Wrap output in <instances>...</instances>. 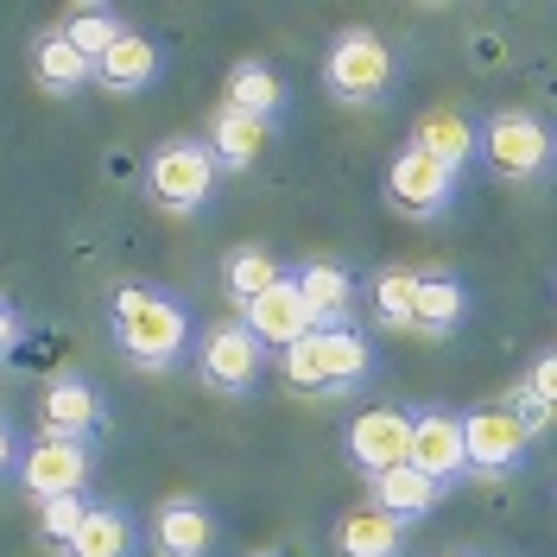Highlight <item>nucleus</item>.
Instances as JSON below:
<instances>
[{"instance_id":"f257e3e1","label":"nucleus","mask_w":557,"mask_h":557,"mask_svg":"<svg viewBox=\"0 0 557 557\" xmlns=\"http://www.w3.org/2000/svg\"><path fill=\"white\" fill-rule=\"evenodd\" d=\"M108 330H114V348L127 355V368L139 374H172L197 343L190 305L165 285H121L108 298Z\"/></svg>"},{"instance_id":"f03ea898","label":"nucleus","mask_w":557,"mask_h":557,"mask_svg":"<svg viewBox=\"0 0 557 557\" xmlns=\"http://www.w3.org/2000/svg\"><path fill=\"white\" fill-rule=\"evenodd\" d=\"M278 374L292 393H361V381L374 374V343L348 323V330H311L292 348H278Z\"/></svg>"},{"instance_id":"7ed1b4c3","label":"nucleus","mask_w":557,"mask_h":557,"mask_svg":"<svg viewBox=\"0 0 557 557\" xmlns=\"http://www.w3.org/2000/svg\"><path fill=\"white\" fill-rule=\"evenodd\" d=\"M393 83H399V58H393V45L381 33H368V26H348V33L330 38V51H323V89L348 108H381L393 96Z\"/></svg>"},{"instance_id":"20e7f679","label":"nucleus","mask_w":557,"mask_h":557,"mask_svg":"<svg viewBox=\"0 0 557 557\" xmlns=\"http://www.w3.org/2000/svg\"><path fill=\"white\" fill-rule=\"evenodd\" d=\"M475 152H482L500 177L532 184V177L552 172V127H545L532 108H494L482 121V134H475Z\"/></svg>"},{"instance_id":"39448f33","label":"nucleus","mask_w":557,"mask_h":557,"mask_svg":"<svg viewBox=\"0 0 557 557\" xmlns=\"http://www.w3.org/2000/svg\"><path fill=\"white\" fill-rule=\"evenodd\" d=\"M190 355H197V381H203L209 393H222V399H247V393L260 386V374H267V348L247 336L242 317L209 323L203 336L190 343Z\"/></svg>"},{"instance_id":"423d86ee","label":"nucleus","mask_w":557,"mask_h":557,"mask_svg":"<svg viewBox=\"0 0 557 557\" xmlns=\"http://www.w3.org/2000/svg\"><path fill=\"white\" fill-rule=\"evenodd\" d=\"M146 197L159 215H197L215 197V165H209L203 139H165L146 159Z\"/></svg>"},{"instance_id":"0eeeda50","label":"nucleus","mask_w":557,"mask_h":557,"mask_svg":"<svg viewBox=\"0 0 557 557\" xmlns=\"http://www.w3.org/2000/svg\"><path fill=\"white\" fill-rule=\"evenodd\" d=\"M96 475V444H76V437H33L20 444V462H13V482L26 487L33 500H58V494H83Z\"/></svg>"},{"instance_id":"6e6552de","label":"nucleus","mask_w":557,"mask_h":557,"mask_svg":"<svg viewBox=\"0 0 557 557\" xmlns=\"http://www.w3.org/2000/svg\"><path fill=\"white\" fill-rule=\"evenodd\" d=\"M462 418V475H482V482H500L525 462V437L520 418L507 406H475V412H456Z\"/></svg>"},{"instance_id":"1a4fd4ad","label":"nucleus","mask_w":557,"mask_h":557,"mask_svg":"<svg viewBox=\"0 0 557 557\" xmlns=\"http://www.w3.org/2000/svg\"><path fill=\"white\" fill-rule=\"evenodd\" d=\"M386 203L399 215H412V222H437L456 203V172L437 165L431 152H418V146H399L393 165H386Z\"/></svg>"},{"instance_id":"9d476101","label":"nucleus","mask_w":557,"mask_h":557,"mask_svg":"<svg viewBox=\"0 0 557 557\" xmlns=\"http://www.w3.org/2000/svg\"><path fill=\"white\" fill-rule=\"evenodd\" d=\"M406 469H418L424 482H437L450 494L462 482V418L450 406H412V437H406Z\"/></svg>"},{"instance_id":"9b49d317","label":"nucleus","mask_w":557,"mask_h":557,"mask_svg":"<svg viewBox=\"0 0 557 557\" xmlns=\"http://www.w3.org/2000/svg\"><path fill=\"white\" fill-rule=\"evenodd\" d=\"M406 437H412V412L406 406H368V412H355L343 424V450L368 482L406 462Z\"/></svg>"},{"instance_id":"f8f14e48","label":"nucleus","mask_w":557,"mask_h":557,"mask_svg":"<svg viewBox=\"0 0 557 557\" xmlns=\"http://www.w3.org/2000/svg\"><path fill=\"white\" fill-rule=\"evenodd\" d=\"M102 424H108V399L96 393L89 374H51V381H45V431H51V437L96 444Z\"/></svg>"},{"instance_id":"ddd939ff","label":"nucleus","mask_w":557,"mask_h":557,"mask_svg":"<svg viewBox=\"0 0 557 557\" xmlns=\"http://www.w3.org/2000/svg\"><path fill=\"white\" fill-rule=\"evenodd\" d=\"M242 323H247V336L267 348V355L292 348L298 336H311V317H305V298H298V285H292V267H285V278H273L260 298H247Z\"/></svg>"},{"instance_id":"4468645a","label":"nucleus","mask_w":557,"mask_h":557,"mask_svg":"<svg viewBox=\"0 0 557 557\" xmlns=\"http://www.w3.org/2000/svg\"><path fill=\"white\" fill-rule=\"evenodd\" d=\"M292 285L305 298L311 330H348L361 285H355V273H348L343 260H305V267H292Z\"/></svg>"},{"instance_id":"2eb2a0df","label":"nucleus","mask_w":557,"mask_h":557,"mask_svg":"<svg viewBox=\"0 0 557 557\" xmlns=\"http://www.w3.org/2000/svg\"><path fill=\"white\" fill-rule=\"evenodd\" d=\"M462 323H469V285H462V273H450V267H424V273H412V330L418 336L444 343V336H456Z\"/></svg>"},{"instance_id":"dca6fc26","label":"nucleus","mask_w":557,"mask_h":557,"mask_svg":"<svg viewBox=\"0 0 557 557\" xmlns=\"http://www.w3.org/2000/svg\"><path fill=\"white\" fill-rule=\"evenodd\" d=\"M159 76H165V51H159V38L121 33L102 51V64H96V89H102V96H146Z\"/></svg>"},{"instance_id":"f3484780","label":"nucleus","mask_w":557,"mask_h":557,"mask_svg":"<svg viewBox=\"0 0 557 557\" xmlns=\"http://www.w3.org/2000/svg\"><path fill=\"white\" fill-rule=\"evenodd\" d=\"M152 552L159 557H209L215 552V513H209L203 500H190V494L165 500L152 513Z\"/></svg>"},{"instance_id":"a211bd4d","label":"nucleus","mask_w":557,"mask_h":557,"mask_svg":"<svg viewBox=\"0 0 557 557\" xmlns=\"http://www.w3.org/2000/svg\"><path fill=\"white\" fill-rule=\"evenodd\" d=\"M222 108H235L247 121H260L267 134L278 127V114H285V83H278V70L267 58H242V64L228 70V83H222Z\"/></svg>"},{"instance_id":"6ab92c4d","label":"nucleus","mask_w":557,"mask_h":557,"mask_svg":"<svg viewBox=\"0 0 557 557\" xmlns=\"http://www.w3.org/2000/svg\"><path fill=\"white\" fill-rule=\"evenodd\" d=\"M70 557H139V525L121 500H83Z\"/></svg>"},{"instance_id":"aec40b11","label":"nucleus","mask_w":557,"mask_h":557,"mask_svg":"<svg viewBox=\"0 0 557 557\" xmlns=\"http://www.w3.org/2000/svg\"><path fill=\"white\" fill-rule=\"evenodd\" d=\"M267 127L260 121H247V114H235V108H215L209 114V139H203V152H209V165H215V177L222 172H253L260 165V152H267Z\"/></svg>"},{"instance_id":"412c9836","label":"nucleus","mask_w":557,"mask_h":557,"mask_svg":"<svg viewBox=\"0 0 557 557\" xmlns=\"http://www.w3.org/2000/svg\"><path fill=\"white\" fill-rule=\"evenodd\" d=\"M368 487H374V513L399 520L406 532H412L418 520H431V513H437V500H444V487L424 482V475L406 469V462H399V469H386V475H374Z\"/></svg>"},{"instance_id":"4be33fe9","label":"nucleus","mask_w":557,"mask_h":557,"mask_svg":"<svg viewBox=\"0 0 557 557\" xmlns=\"http://www.w3.org/2000/svg\"><path fill=\"white\" fill-rule=\"evenodd\" d=\"M336 557H406V525L374 507H355L336 520Z\"/></svg>"},{"instance_id":"5701e85b","label":"nucleus","mask_w":557,"mask_h":557,"mask_svg":"<svg viewBox=\"0 0 557 557\" xmlns=\"http://www.w3.org/2000/svg\"><path fill=\"white\" fill-rule=\"evenodd\" d=\"M121 33H127V20H121L108 0H76V7L64 13V26H58V38H64L83 64H102V51H108Z\"/></svg>"},{"instance_id":"b1692460","label":"nucleus","mask_w":557,"mask_h":557,"mask_svg":"<svg viewBox=\"0 0 557 557\" xmlns=\"http://www.w3.org/2000/svg\"><path fill=\"white\" fill-rule=\"evenodd\" d=\"M412 146L418 152H431L437 165H450V172H462L469 159H475V127L456 114V108H424L412 127Z\"/></svg>"},{"instance_id":"393cba45","label":"nucleus","mask_w":557,"mask_h":557,"mask_svg":"<svg viewBox=\"0 0 557 557\" xmlns=\"http://www.w3.org/2000/svg\"><path fill=\"white\" fill-rule=\"evenodd\" d=\"M33 76H38L45 96H76V89L96 83V64H83L64 38H58V26H51V33H38V45H33Z\"/></svg>"},{"instance_id":"a878e982","label":"nucleus","mask_w":557,"mask_h":557,"mask_svg":"<svg viewBox=\"0 0 557 557\" xmlns=\"http://www.w3.org/2000/svg\"><path fill=\"white\" fill-rule=\"evenodd\" d=\"M273 278H285V260H278L273 247H235L228 260H222V292L235 298V305H247V298H260Z\"/></svg>"},{"instance_id":"bb28decb","label":"nucleus","mask_w":557,"mask_h":557,"mask_svg":"<svg viewBox=\"0 0 557 557\" xmlns=\"http://www.w3.org/2000/svg\"><path fill=\"white\" fill-rule=\"evenodd\" d=\"M368 311L381 330H412V267H381L368 278Z\"/></svg>"},{"instance_id":"cd10ccee","label":"nucleus","mask_w":557,"mask_h":557,"mask_svg":"<svg viewBox=\"0 0 557 557\" xmlns=\"http://www.w3.org/2000/svg\"><path fill=\"white\" fill-rule=\"evenodd\" d=\"M38 507V539L45 545H64L76 539V520H83V494H58V500H33Z\"/></svg>"},{"instance_id":"c85d7f7f","label":"nucleus","mask_w":557,"mask_h":557,"mask_svg":"<svg viewBox=\"0 0 557 557\" xmlns=\"http://www.w3.org/2000/svg\"><path fill=\"white\" fill-rule=\"evenodd\" d=\"M552 386H557V368H552V355H539L520 393H525V399H539V406H552Z\"/></svg>"},{"instance_id":"c756f323","label":"nucleus","mask_w":557,"mask_h":557,"mask_svg":"<svg viewBox=\"0 0 557 557\" xmlns=\"http://www.w3.org/2000/svg\"><path fill=\"white\" fill-rule=\"evenodd\" d=\"M13 462H20V431H13V418H0V482L13 475Z\"/></svg>"},{"instance_id":"7c9ffc66","label":"nucleus","mask_w":557,"mask_h":557,"mask_svg":"<svg viewBox=\"0 0 557 557\" xmlns=\"http://www.w3.org/2000/svg\"><path fill=\"white\" fill-rule=\"evenodd\" d=\"M13 348H20V317H13V305H7V298H0V361H7Z\"/></svg>"},{"instance_id":"2f4dec72","label":"nucleus","mask_w":557,"mask_h":557,"mask_svg":"<svg viewBox=\"0 0 557 557\" xmlns=\"http://www.w3.org/2000/svg\"><path fill=\"white\" fill-rule=\"evenodd\" d=\"M444 557H482V552H444Z\"/></svg>"},{"instance_id":"473e14b6","label":"nucleus","mask_w":557,"mask_h":557,"mask_svg":"<svg viewBox=\"0 0 557 557\" xmlns=\"http://www.w3.org/2000/svg\"><path fill=\"white\" fill-rule=\"evenodd\" d=\"M253 557H285V552H253Z\"/></svg>"}]
</instances>
